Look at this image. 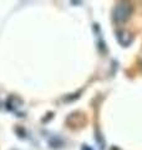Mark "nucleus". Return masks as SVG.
I'll return each instance as SVG.
<instances>
[{
	"label": "nucleus",
	"mask_w": 142,
	"mask_h": 150,
	"mask_svg": "<svg viewBox=\"0 0 142 150\" xmlns=\"http://www.w3.org/2000/svg\"><path fill=\"white\" fill-rule=\"evenodd\" d=\"M132 11H134L132 4L126 1L117 3L115 8L112 9V20L116 24H124V23H126L131 18Z\"/></svg>",
	"instance_id": "nucleus-1"
},
{
	"label": "nucleus",
	"mask_w": 142,
	"mask_h": 150,
	"mask_svg": "<svg viewBox=\"0 0 142 150\" xmlns=\"http://www.w3.org/2000/svg\"><path fill=\"white\" fill-rule=\"evenodd\" d=\"M117 40L122 45H129L132 41V36L127 31H118L117 33Z\"/></svg>",
	"instance_id": "nucleus-2"
}]
</instances>
